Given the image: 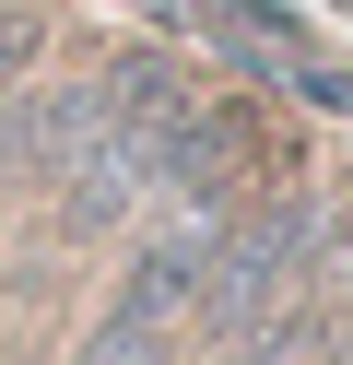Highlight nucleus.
Here are the masks:
<instances>
[{
  "label": "nucleus",
  "mask_w": 353,
  "mask_h": 365,
  "mask_svg": "<svg viewBox=\"0 0 353 365\" xmlns=\"http://www.w3.org/2000/svg\"><path fill=\"white\" fill-rule=\"evenodd\" d=\"M165 341H177V318H153V307L118 294V307L83 330V354H71V365H165Z\"/></svg>",
  "instance_id": "nucleus-3"
},
{
  "label": "nucleus",
  "mask_w": 353,
  "mask_h": 365,
  "mask_svg": "<svg viewBox=\"0 0 353 365\" xmlns=\"http://www.w3.org/2000/svg\"><path fill=\"white\" fill-rule=\"evenodd\" d=\"M12 59H24V36H0V83H12Z\"/></svg>",
  "instance_id": "nucleus-4"
},
{
  "label": "nucleus",
  "mask_w": 353,
  "mask_h": 365,
  "mask_svg": "<svg viewBox=\"0 0 353 365\" xmlns=\"http://www.w3.org/2000/svg\"><path fill=\"white\" fill-rule=\"evenodd\" d=\"M295 271H306V224H295V212H271V224H235V236H224V259H212V294H200V318H212L224 341H247L259 318L295 294Z\"/></svg>",
  "instance_id": "nucleus-1"
},
{
  "label": "nucleus",
  "mask_w": 353,
  "mask_h": 365,
  "mask_svg": "<svg viewBox=\"0 0 353 365\" xmlns=\"http://www.w3.org/2000/svg\"><path fill=\"white\" fill-rule=\"evenodd\" d=\"M212 259H224V224H165V236L130 259V283H118V294L153 307V318H188V307L212 294Z\"/></svg>",
  "instance_id": "nucleus-2"
}]
</instances>
